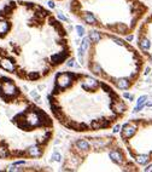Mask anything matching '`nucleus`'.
Instances as JSON below:
<instances>
[{
  "mask_svg": "<svg viewBox=\"0 0 152 172\" xmlns=\"http://www.w3.org/2000/svg\"><path fill=\"white\" fill-rule=\"evenodd\" d=\"M74 55L70 34L53 11L29 0L0 10V69L27 82L54 75Z\"/></svg>",
  "mask_w": 152,
  "mask_h": 172,
  "instance_id": "nucleus-1",
  "label": "nucleus"
},
{
  "mask_svg": "<svg viewBox=\"0 0 152 172\" xmlns=\"http://www.w3.org/2000/svg\"><path fill=\"white\" fill-rule=\"evenodd\" d=\"M47 103L54 121L79 135L108 131L130 110L113 86L88 72L70 69L54 73Z\"/></svg>",
  "mask_w": 152,
  "mask_h": 172,
  "instance_id": "nucleus-2",
  "label": "nucleus"
},
{
  "mask_svg": "<svg viewBox=\"0 0 152 172\" xmlns=\"http://www.w3.org/2000/svg\"><path fill=\"white\" fill-rule=\"evenodd\" d=\"M54 123L13 79L0 75V159L41 160L56 136Z\"/></svg>",
  "mask_w": 152,
  "mask_h": 172,
  "instance_id": "nucleus-3",
  "label": "nucleus"
},
{
  "mask_svg": "<svg viewBox=\"0 0 152 172\" xmlns=\"http://www.w3.org/2000/svg\"><path fill=\"white\" fill-rule=\"evenodd\" d=\"M79 58L88 73L118 91H129L139 82L146 60L123 37L90 29L82 39Z\"/></svg>",
  "mask_w": 152,
  "mask_h": 172,
  "instance_id": "nucleus-4",
  "label": "nucleus"
},
{
  "mask_svg": "<svg viewBox=\"0 0 152 172\" xmlns=\"http://www.w3.org/2000/svg\"><path fill=\"white\" fill-rule=\"evenodd\" d=\"M121 138L112 133H85L69 142L60 171L64 172H139Z\"/></svg>",
  "mask_w": 152,
  "mask_h": 172,
  "instance_id": "nucleus-5",
  "label": "nucleus"
},
{
  "mask_svg": "<svg viewBox=\"0 0 152 172\" xmlns=\"http://www.w3.org/2000/svg\"><path fill=\"white\" fill-rule=\"evenodd\" d=\"M69 13L82 25L119 37H132L150 12L144 0H69Z\"/></svg>",
  "mask_w": 152,
  "mask_h": 172,
  "instance_id": "nucleus-6",
  "label": "nucleus"
},
{
  "mask_svg": "<svg viewBox=\"0 0 152 172\" xmlns=\"http://www.w3.org/2000/svg\"><path fill=\"white\" fill-rule=\"evenodd\" d=\"M119 138L129 156L141 167L152 164V118H133L119 130Z\"/></svg>",
  "mask_w": 152,
  "mask_h": 172,
  "instance_id": "nucleus-7",
  "label": "nucleus"
},
{
  "mask_svg": "<svg viewBox=\"0 0 152 172\" xmlns=\"http://www.w3.org/2000/svg\"><path fill=\"white\" fill-rule=\"evenodd\" d=\"M135 37V46L152 66V12H148L140 22Z\"/></svg>",
  "mask_w": 152,
  "mask_h": 172,
  "instance_id": "nucleus-8",
  "label": "nucleus"
},
{
  "mask_svg": "<svg viewBox=\"0 0 152 172\" xmlns=\"http://www.w3.org/2000/svg\"><path fill=\"white\" fill-rule=\"evenodd\" d=\"M54 1H63V0H54Z\"/></svg>",
  "mask_w": 152,
  "mask_h": 172,
  "instance_id": "nucleus-9",
  "label": "nucleus"
}]
</instances>
